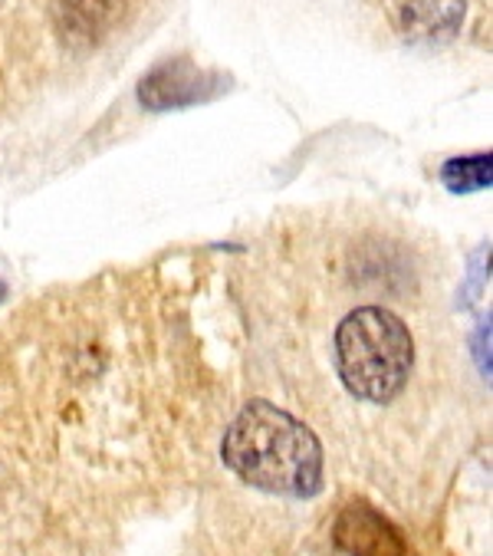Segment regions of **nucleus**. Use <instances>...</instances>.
<instances>
[{"instance_id":"1","label":"nucleus","mask_w":493,"mask_h":556,"mask_svg":"<svg viewBox=\"0 0 493 556\" xmlns=\"http://www.w3.org/2000/svg\"><path fill=\"white\" fill-rule=\"evenodd\" d=\"M224 465L251 488L313 497L323 488V444L290 412L254 399L230 421L224 444Z\"/></svg>"},{"instance_id":"8","label":"nucleus","mask_w":493,"mask_h":556,"mask_svg":"<svg viewBox=\"0 0 493 556\" xmlns=\"http://www.w3.org/2000/svg\"><path fill=\"white\" fill-rule=\"evenodd\" d=\"M0 296H4V283H0Z\"/></svg>"},{"instance_id":"3","label":"nucleus","mask_w":493,"mask_h":556,"mask_svg":"<svg viewBox=\"0 0 493 556\" xmlns=\"http://www.w3.org/2000/svg\"><path fill=\"white\" fill-rule=\"evenodd\" d=\"M220 89H224V76L220 73L201 70L188 56H175V60L159 63L139 83V102L146 109H155V113H165V109H181V105L207 102Z\"/></svg>"},{"instance_id":"2","label":"nucleus","mask_w":493,"mask_h":556,"mask_svg":"<svg viewBox=\"0 0 493 556\" xmlns=\"http://www.w3.org/2000/svg\"><path fill=\"white\" fill-rule=\"evenodd\" d=\"M415 366L408 326L382 306L352 309L336 329V369L342 386L365 402L385 405L402 395Z\"/></svg>"},{"instance_id":"6","label":"nucleus","mask_w":493,"mask_h":556,"mask_svg":"<svg viewBox=\"0 0 493 556\" xmlns=\"http://www.w3.org/2000/svg\"><path fill=\"white\" fill-rule=\"evenodd\" d=\"M460 21L464 0H405L402 4V30L412 40H451L460 30Z\"/></svg>"},{"instance_id":"5","label":"nucleus","mask_w":493,"mask_h":556,"mask_svg":"<svg viewBox=\"0 0 493 556\" xmlns=\"http://www.w3.org/2000/svg\"><path fill=\"white\" fill-rule=\"evenodd\" d=\"M129 14V0H50L56 37L73 50H92L118 30Z\"/></svg>"},{"instance_id":"7","label":"nucleus","mask_w":493,"mask_h":556,"mask_svg":"<svg viewBox=\"0 0 493 556\" xmlns=\"http://www.w3.org/2000/svg\"><path fill=\"white\" fill-rule=\"evenodd\" d=\"M490 175H493L490 152H477V155H464V159H447L444 168H441V181L454 194H467V191L490 188Z\"/></svg>"},{"instance_id":"4","label":"nucleus","mask_w":493,"mask_h":556,"mask_svg":"<svg viewBox=\"0 0 493 556\" xmlns=\"http://www.w3.org/2000/svg\"><path fill=\"white\" fill-rule=\"evenodd\" d=\"M332 540L349 556H408L402 530L372 504L352 501L332 523Z\"/></svg>"}]
</instances>
